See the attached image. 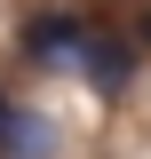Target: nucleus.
I'll return each instance as SVG.
<instances>
[{
	"mask_svg": "<svg viewBox=\"0 0 151 159\" xmlns=\"http://www.w3.org/2000/svg\"><path fill=\"white\" fill-rule=\"evenodd\" d=\"M0 159H56V119L0 96Z\"/></svg>",
	"mask_w": 151,
	"mask_h": 159,
	"instance_id": "obj_2",
	"label": "nucleus"
},
{
	"mask_svg": "<svg viewBox=\"0 0 151 159\" xmlns=\"http://www.w3.org/2000/svg\"><path fill=\"white\" fill-rule=\"evenodd\" d=\"M88 32H95V24L72 16V8H40V16H24V56H32V64H80Z\"/></svg>",
	"mask_w": 151,
	"mask_h": 159,
	"instance_id": "obj_1",
	"label": "nucleus"
},
{
	"mask_svg": "<svg viewBox=\"0 0 151 159\" xmlns=\"http://www.w3.org/2000/svg\"><path fill=\"white\" fill-rule=\"evenodd\" d=\"M72 72L88 80L95 96H119V88L135 80V48H127V40H112V32H88V48H80Z\"/></svg>",
	"mask_w": 151,
	"mask_h": 159,
	"instance_id": "obj_3",
	"label": "nucleus"
}]
</instances>
